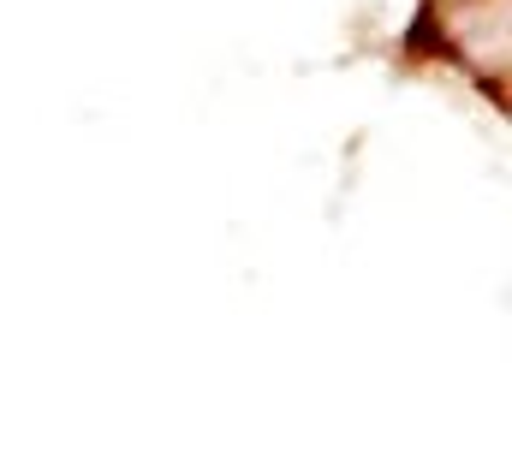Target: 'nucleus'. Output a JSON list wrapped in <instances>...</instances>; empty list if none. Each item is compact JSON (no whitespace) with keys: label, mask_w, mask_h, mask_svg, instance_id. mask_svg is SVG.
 <instances>
[{"label":"nucleus","mask_w":512,"mask_h":452,"mask_svg":"<svg viewBox=\"0 0 512 452\" xmlns=\"http://www.w3.org/2000/svg\"><path fill=\"white\" fill-rule=\"evenodd\" d=\"M405 48H411V54H435V48H441V42H435V24H429V12H417V24L405 30Z\"/></svg>","instance_id":"f257e3e1"}]
</instances>
